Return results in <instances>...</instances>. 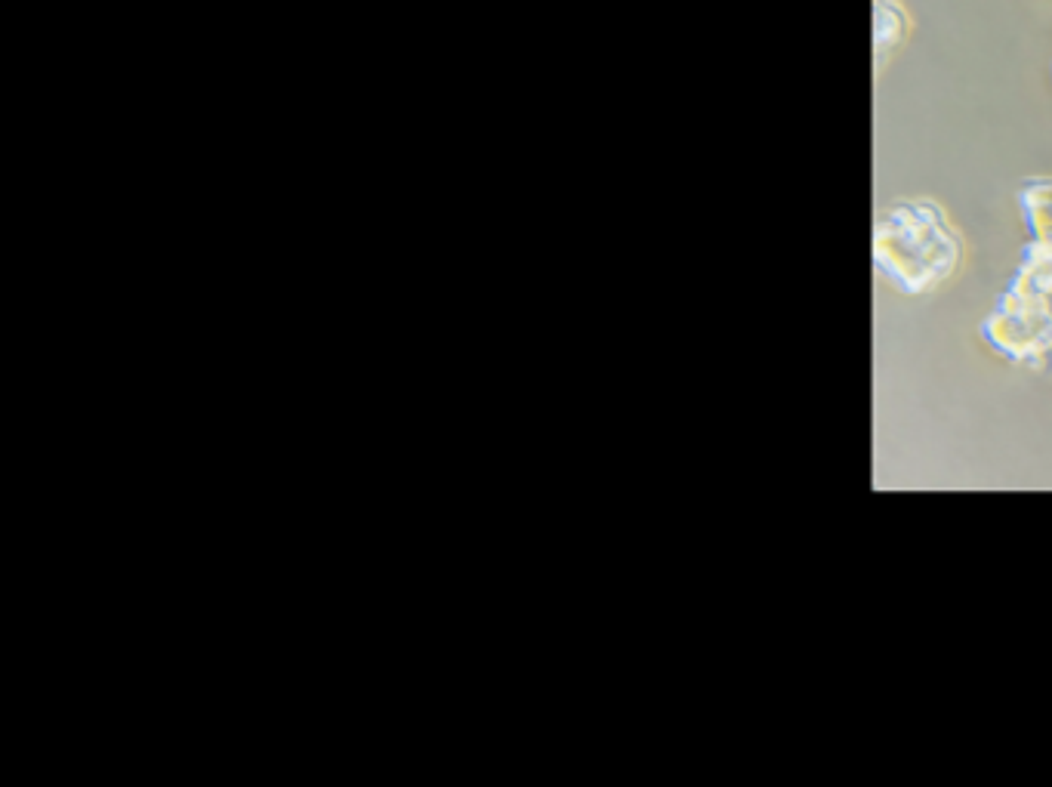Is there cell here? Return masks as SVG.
Wrapping results in <instances>:
<instances>
[{
  "label": "cell",
  "mask_w": 1052,
  "mask_h": 787,
  "mask_svg": "<svg viewBox=\"0 0 1052 787\" xmlns=\"http://www.w3.org/2000/svg\"><path fill=\"white\" fill-rule=\"evenodd\" d=\"M966 241L932 198H904L874 220V269L904 297H929L963 272Z\"/></svg>",
  "instance_id": "1"
},
{
  "label": "cell",
  "mask_w": 1052,
  "mask_h": 787,
  "mask_svg": "<svg viewBox=\"0 0 1052 787\" xmlns=\"http://www.w3.org/2000/svg\"><path fill=\"white\" fill-rule=\"evenodd\" d=\"M978 334L1000 359L1034 374L1052 371V297L1006 288Z\"/></svg>",
  "instance_id": "2"
},
{
  "label": "cell",
  "mask_w": 1052,
  "mask_h": 787,
  "mask_svg": "<svg viewBox=\"0 0 1052 787\" xmlns=\"http://www.w3.org/2000/svg\"><path fill=\"white\" fill-rule=\"evenodd\" d=\"M911 13L901 0H874V68L883 71L886 62L908 44Z\"/></svg>",
  "instance_id": "3"
},
{
  "label": "cell",
  "mask_w": 1052,
  "mask_h": 787,
  "mask_svg": "<svg viewBox=\"0 0 1052 787\" xmlns=\"http://www.w3.org/2000/svg\"><path fill=\"white\" fill-rule=\"evenodd\" d=\"M1019 213L1031 244L1052 247V176H1037L1019 189Z\"/></svg>",
  "instance_id": "4"
},
{
  "label": "cell",
  "mask_w": 1052,
  "mask_h": 787,
  "mask_svg": "<svg viewBox=\"0 0 1052 787\" xmlns=\"http://www.w3.org/2000/svg\"><path fill=\"white\" fill-rule=\"evenodd\" d=\"M1022 263L1015 269L1009 288L1025 291V294H1043L1052 297V247L1043 244H1025L1022 247Z\"/></svg>",
  "instance_id": "5"
}]
</instances>
